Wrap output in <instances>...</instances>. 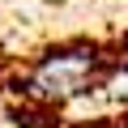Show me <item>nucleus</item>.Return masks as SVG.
Wrapping results in <instances>:
<instances>
[{"instance_id":"obj_1","label":"nucleus","mask_w":128,"mask_h":128,"mask_svg":"<svg viewBox=\"0 0 128 128\" xmlns=\"http://www.w3.org/2000/svg\"><path fill=\"white\" fill-rule=\"evenodd\" d=\"M102 73V56L94 47H60L34 60V68L26 73V98L43 102V107H60L68 98H81Z\"/></svg>"},{"instance_id":"obj_2","label":"nucleus","mask_w":128,"mask_h":128,"mask_svg":"<svg viewBox=\"0 0 128 128\" xmlns=\"http://www.w3.org/2000/svg\"><path fill=\"white\" fill-rule=\"evenodd\" d=\"M120 128H128V124H120Z\"/></svg>"}]
</instances>
